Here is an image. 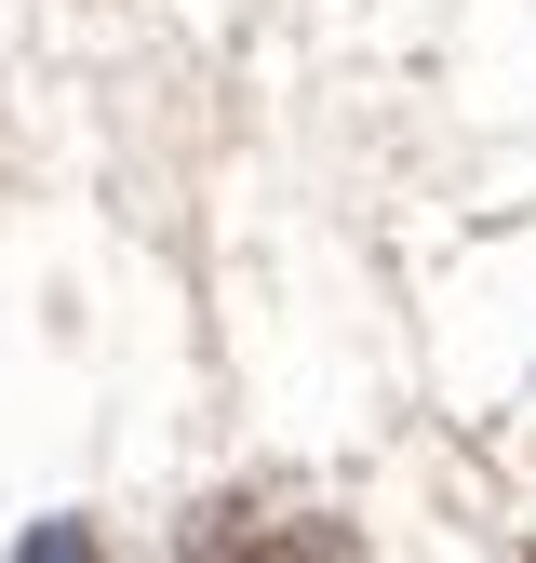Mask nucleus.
<instances>
[{
  "mask_svg": "<svg viewBox=\"0 0 536 563\" xmlns=\"http://www.w3.org/2000/svg\"><path fill=\"white\" fill-rule=\"evenodd\" d=\"M188 563H362L349 550V523H322V510H215V523H201L188 537Z\"/></svg>",
  "mask_w": 536,
  "mask_h": 563,
  "instance_id": "nucleus-1",
  "label": "nucleus"
},
{
  "mask_svg": "<svg viewBox=\"0 0 536 563\" xmlns=\"http://www.w3.org/2000/svg\"><path fill=\"white\" fill-rule=\"evenodd\" d=\"M27 563H94V537H41V550H27Z\"/></svg>",
  "mask_w": 536,
  "mask_h": 563,
  "instance_id": "nucleus-2",
  "label": "nucleus"
}]
</instances>
